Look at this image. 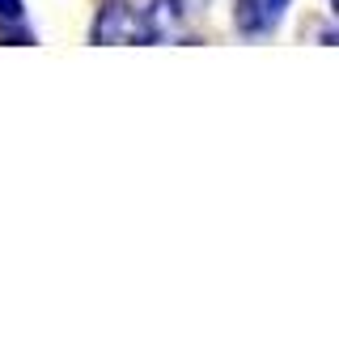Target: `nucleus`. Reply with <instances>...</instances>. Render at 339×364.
I'll use <instances>...</instances> for the list:
<instances>
[{
	"instance_id": "7ed1b4c3",
	"label": "nucleus",
	"mask_w": 339,
	"mask_h": 364,
	"mask_svg": "<svg viewBox=\"0 0 339 364\" xmlns=\"http://www.w3.org/2000/svg\"><path fill=\"white\" fill-rule=\"evenodd\" d=\"M136 26H140V43H166L178 34L182 26V0H153L149 9L136 13Z\"/></svg>"
},
{
	"instance_id": "20e7f679",
	"label": "nucleus",
	"mask_w": 339,
	"mask_h": 364,
	"mask_svg": "<svg viewBox=\"0 0 339 364\" xmlns=\"http://www.w3.org/2000/svg\"><path fill=\"white\" fill-rule=\"evenodd\" d=\"M4 21H26V4L21 0H0V26Z\"/></svg>"
},
{
	"instance_id": "f257e3e1",
	"label": "nucleus",
	"mask_w": 339,
	"mask_h": 364,
	"mask_svg": "<svg viewBox=\"0 0 339 364\" xmlns=\"http://www.w3.org/2000/svg\"><path fill=\"white\" fill-rule=\"evenodd\" d=\"M288 4L293 0H234V30L251 43L271 38L288 13Z\"/></svg>"
},
{
	"instance_id": "f03ea898",
	"label": "nucleus",
	"mask_w": 339,
	"mask_h": 364,
	"mask_svg": "<svg viewBox=\"0 0 339 364\" xmlns=\"http://www.w3.org/2000/svg\"><path fill=\"white\" fill-rule=\"evenodd\" d=\"M132 0H102L98 13H93V26H89V43H136L140 38V26H136V9H127Z\"/></svg>"
}]
</instances>
